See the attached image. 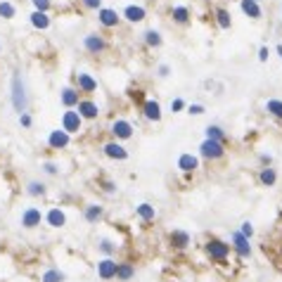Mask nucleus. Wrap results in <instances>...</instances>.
Segmentation results:
<instances>
[{"instance_id": "obj_18", "label": "nucleus", "mask_w": 282, "mask_h": 282, "mask_svg": "<svg viewBox=\"0 0 282 282\" xmlns=\"http://www.w3.org/2000/svg\"><path fill=\"white\" fill-rule=\"evenodd\" d=\"M78 102H81V100H78V90H74V88H64V90H62V105H64V107H76Z\"/></svg>"}, {"instance_id": "obj_26", "label": "nucleus", "mask_w": 282, "mask_h": 282, "mask_svg": "<svg viewBox=\"0 0 282 282\" xmlns=\"http://www.w3.org/2000/svg\"><path fill=\"white\" fill-rule=\"evenodd\" d=\"M133 275H135V268H133L130 263H119V268H116V278H119L121 282H128Z\"/></svg>"}, {"instance_id": "obj_38", "label": "nucleus", "mask_w": 282, "mask_h": 282, "mask_svg": "<svg viewBox=\"0 0 282 282\" xmlns=\"http://www.w3.org/2000/svg\"><path fill=\"white\" fill-rule=\"evenodd\" d=\"M183 107H185V102H183L180 98H175L173 102H171V112H180Z\"/></svg>"}, {"instance_id": "obj_4", "label": "nucleus", "mask_w": 282, "mask_h": 282, "mask_svg": "<svg viewBox=\"0 0 282 282\" xmlns=\"http://www.w3.org/2000/svg\"><path fill=\"white\" fill-rule=\"evenodd\" d=\"M230 239H232V249L237 251L239 259H249V256H251V244H249V239L244 237L239 230H235V232L230 235Z\"/></svg>"}, {"instance_id": "obj_45", "label": "nucleus", "mask_w": 282, "mask_h": 282, "mask_svg": "<svg viewBox=\"0 0 282 282\" xmlns=\"http://www.w3.org/2000/svg\"><path fill=\"white\" fill-rule=\"evenodd\" d=\"M278 55H280V57H282V45H278Z\"/></svg>"}, {"instance_id": "obj_40", "label": "nucleus", "mask_w": 282, "mask_h": 282, "mask_svg": "<svg viewBox=\"0 0 282 282\" xmlns=\"http://www.w3.org/2000/svg\"><path fill=\"white\" fill-rule=\"evenodd\" d=\"M19 123H22L24 128H29L31 126V116L29 114H19Z\"/></svg>"}, {"instance_id": "obj_15", "label": "nucleus", "mask_w": 282, "mask_h": 282, "mask_svg": "<svg viewBox=\"0 0 282 282\" xmlns=\"http://www.w3.org/2000/svg\"><path fill=\"white\" fill-rule=\"evenodd\" d=\"M169 242L173 244L175 249H185V247L190 244V232H185V230H173V232L169 235Z\"/></svg>"}, {"instance_id": "obj_9", "label": "nucleus", "mask_w": 282, "mask_h": 282, "mask_svg": "<svg viewBox=\"0 0 282 282\" xmlns=\"http://www.w3.org/2000/svg\"><path fill=\"white\" fill-rule=\"evenodd\" d=\"M76 107H78V116H81V119H98L100 107L95 105V102H90V100H81Z\"/></svg>"}, {"instance_id": "obj_27", "label": "nucleus", "mask_w": 282, "mask_h": 282, "mask_svg": "<svg viewBox=\"0 0 282 282\" xmlns=\"http://www.w3.org/2000/svg\"><path fill=\"white\" fill-rule=\"evenodd\" d=\"M31 24L36 26V29H48V26H50V17H48L45 12H33Z\"/></svg>"}, {"instance_id": "obj_12", "label": "nucleus", "mask_w": 282, "mask_h": 282, "mask_svg": "<svg viewBox=\"0 0 282 282\" xmlns=\"http://www.w3.org/2000/svg\"><path fill=\"white\" fill-rule=\"evenodd\" d=\"M105 154H107L109 159H119V162L128 159L126 147H123V145H119V142H107V145H105Z\"/></svg>"}, {"instance_id": "obj_7", "label": "nucleus", "mask_w": 282, "mask_h": 282, "mask_svg": "<svg viewBox=\"0 0 282 282\" xmlns=\"http://www.w3.org/2000/svg\"><path fill=\"white\" fill-rule=\"evenodd\" d=\"M41 221H43V214H41V209H36V206H29V209L22 214V226L24 228H29V230L38 228Z\"/></svg>"}, {"instance_id": "obj_20", "label": "nucleus", "mask_w": 282, "mask_h": 282, "mask_svg": "<svg viewBox=\"0 0 282 282\" xmlns=\"http://www.w3.org/2000/svg\"><path fill=\"white\" fill-rule=\"evenodd\" d=\"M102 214H105V209L100 204H90V206H86V214L83 216H86L88 223H98L100 218H102Z\"/></svg>"}, {"instance_id": "obj_17", "label": "nucleus", "mask_w": 282, "mask_h": 282, "mask_svg": "<svg viewBox=\"0 0 282 282\" xmlns=\"http://www.w3.org/2000/svg\"><path fill=\"white\" fill-rule=\"evenodd\" d=\"M135 214H138V218H140V221L150 223V221H154V218H157V209H154L152 204H138V206H135Z\"/></svg>"}, {"instance_id": "obj_1", "label": "nucleus", "mask_w": 282, "mask_h": 282, "mask_svg": "<svg viewBox=\"0 0 282 282\" xmlns=\"http://www.w3.org/2000/svg\"><path fill=\"white\" fill-rule=\"evenodd\" d=\"M12 105L19 114H26V90H24L22 76L12 78Z\"/></svg>"}, {"instance_id": "obj_29", "label": "nucleus", "mask_w": 282, "mask_h": 282, "mask_svg": "<svg viewBox=\"0 0 282 282\" xmlns=\"http://www.w3.org/2000/svg\"><path fill=\"white\" fill-rule=\"evenodd\" d=\"M266 112H271L273 116L282 119V100H268L266 102Z\"/></svg>"}, {"instance_id": "obj_19", "label": "nucleus", "mask_w": 282, "mask_h": 282, "mask_svg": "<svg viewBox=\"0 0 282 282\" xmlns=\"http://www.w3.org/2000/svg\"><path fill=\"white\" fill-rule=\"evenodd\" d=\"M123 17H126L128 22H142V19H145V10H142L140 5H128L126 12H123Z\"/></svg>"}, {"instance_id": "obj_21", "label": "nucleus", "mask_w": 282, "mask_h": 282, "mask_svg": "<svg viewBox=\"0 0 282 282\" xmlns=\"http://www.w3.org/2000/svg\"><path fill=\"white\" fill-rule=\"evenodd\" d=\"M259 180L261 185H266V187H273L275 185V180H278V173H275V169H261V173H259Z\"/></svg>"}, {"instance_id": "obj_41", "label": "nucleus", "mask_w": 282, "mask_h": 282, "mask_svg": "<svg viewBox=\"0 0 282 282\" xmlns=\"http://www.w3.org/2000/svg\"><path fill=\"white\" fill-rule=\"evenodd\" d=\"M43 171H45V173H50V175H55V173H57V166L48 162V164H43Z\"/></svg>"}, {"instance_id": "obj_35", "label": "nucleus", "mask_w": 282, "mask_h": 282, "mask_svg": "<svg viewBox=\"0 0 282 282\" xmlns=\"http://www.w3.org/2000/svg\"><path fill=\"white\" fill-rule=\"evenodd\" d=\"M0 17H5V19L14 17V7H12L10 2H0Z\"/></svg>"}, {"instance_id": "obj_31", "label": "nucleus", "mask_w": 282, "mask_h": 282, "mask_svg": "<svg viewBox=\"0 0 282 282\" xmlns=\"http://www.w3.org/2000/svg\"><path fill=\"white\" fill-rule=\"evenodd\" d=\"M100 251H102V254H107L109 259H112V254H114V251H116V244H114V242H109V239H100Z\"/></svg>"}, {"instance_id": "obj_34", "label": "nucleus", "mask_w": 282, "mask_h": 282, "mask_svg": "<svg viewBox=\"0 0 282 282\" xmlns=\"http://www.w3.org/2000/svg\"><path fill=\"white\" fill-rule=\"evenodd\" d=\"M187 17H190V12L185 10V7H175V10H173V19H175V22L185 24V22H187Z\"/></svg>"}, {"instance_id": "obj_14", "label": "nucleus", "mask_w": 282, "mask_h": 282, "mask_svg": "<svg viewBox=\"0 0 282 282\" xmlns=\"http://www.w3.org/2000/svg\"><path fill=\"white\" fill-rule=\"evenodd\" d=\"M178 169L185 171V173H192L199 169V159H197L195 154H180V159H178Z\"/></svg>"}, {"instance_id": "obj_23", "label": "nucleus", "mask_w": 282, "mask_h": 282, "mask_svg": "<svg viewBox=\"0 0 282 282\" xmlns=\"http://www.w3.org/2000/svg\"><path fill=\"white\" fill-rule=\"evenodd\" d=\"M78 88L83 93H93L98 88V83H95V78L90 76V74H78Z\"/></svg>"}, {"instance_id": "obj_46", "label": "nucleus", "mask_w": 282, "mask_h": 282, "mask_svg": "<svg viewBox=\"0 0 282 282\" xmlns=\"http://www.w3.org/2000/svg\"><path fill=\"white\" fill-rule=\"evenodd\" d=\"M251 2H261V0H251Z\"/></svg>"}, {"instance_id": "obj_30", "label": "nucleus", "mask_w": 282, "mask_h": 282, "mask_svg": "<svg viewBox=\"0 0 282 282\" xmlns=\"http://www.w3.org/2000/svg\"><path fill=\"white\" fill-rule=\"evenodd\" d=\"M26 192H29L31 197H41L45 192V185L38 183V180H31V183H29V187H26Z\"/></svg>"}, {"instance_id": "obj_39", "label": "nucleus", "mask_w": 282, "mask_h": 282, "mask_svg": "<svg viewBox=\"0 0 282 282\" xmlns=\"http://www.w3.org/2000/svg\"><path fill=\"white\" fill-rule=\"evenodd\" d=\"M187 112H190V114H195V116H199V114H204V107H202V105H190Z\"/></svg>"}, {"instance_id": "obj_36", "label": "nucleus", "mask_w": 282, "mask_h": 282, "mask_svg": "<svg viewBox=\"0 0 282 282\" xmlns=\"http://www.w3.org/2000/svg\"><path fill=\"white\" fill-rule=\"evenodd\" d=\"M33 5H36V12H45L48 14V10H50V0H31Z\"/></svg>"}, {"instance_id": "obj_28", "label": "nucleus", "mask_w": 282, "mask_h": 282, "mask_svg": "<svg viewBox=\"0 0 282 282\" xmlns=\"http://www.w3.org/2000/svg\"><path fill=\"white\" fill-rule=\"evenodd\" d=\"M223 138H226V133H223V128H221V126H206V140L223 142Z\"/></svg>"}, {"instance_id": "obj_22", "label": "nucleus", "mask_w": 282, "mask_h": 282, "mask_svg": "<svg viewBox=\"0 0 282 282\" xmlns=\"http://www.w3.org/2000/svg\"><path fill=\"white\" fill-rule=\"evenodd\" d=\"M100 22H102V26H116L119 24V14L114 10H100Z\"/></svg>"}, {"instance_id": "obj_3", "label": "nucleus", "mask_w": 282, "mask_h": 282, "mask_svg": "<svg viewBox=\"0 0 282 282\" xmlns=\"http://www.w3.org/2000/svg\"><path fill=\"white\" fill-rule=\"evenodd\" d=\"M206 254L211 256V261H226L230 254V244L221 239H211V242H206Z\"/></svg>"}, {"instance_id": "obj_24", "label": "nucleus", "mask_w": 282, "mask_h": 282, "mask_svg": "<svg viewBox=\"0 0 282 282\" xmlns=\"http://www.w3.org/2000/svg\"><path fill=\"white\" fill-rule=\"evenodd\" d=\"M66 275L62 271H57V268H48V271L41 275V282H64Z\"/></svg>"}, {"instance_id": "obj_44", "label": "nucleus", "mask_w": 282, "mask_h": 282, "mask_svg": "<svg viewBox=\"0 0 282 282\" xmlns=\"http://www.w3.org/2000/svg\"><path fill=\"white\" fill-rule=\"evenodd\" d=\"M159 76H169V66H166V64L159 66Z\"/></svg>"}, {"instance_id": "obj_42", "label": "nucleus", "mask_w": 282, "mask_h": 282, "mask_svg": "<svg viewBox=\"0 0 282 282\" xmlns=\"http://www.w3.org/2000/svg\"><path fill=\"white\" fill-rule=\"evenodd\" d=\"M100 2H102V0H83V5H86V7H90V10H98Z\"/></svg>"}, {"instance_id": "obj_16", "label": "nucleus", "mask_w": 282, "mask_h": 282, "mask_svg": "<svg viewBox=\"0 0 282 282\" xmlns=\"http://www.w3.org/2000/svg\"><path fill=\"white\" fill-rule=\"evenodd\" d=\"M83 45H86V50L88 53H102L105 50V41L100 38L98 33H90V36H86V41H83Z\"/></svg>"}, {"instance_id": "obj_8", "label": "nucleus", "mask_w": 282, "mask_h": 282, "mask_svg": "<svg viewBox=\"0 0 282 282\" xmlns=\"http://www.w3.org/2000/svg\"><path fill=\"white\" fill-rule=\"evenodd\" d=\"M112 133H114V138H119V140H128V138H133V126H130L128 121L116 119L112 123Z\"/></svg>"}, {"instance_id": "obj_6", "label": "nucleus", "mask_w": 282, "mask_h": 282, "mask_svg": "<svg viewBox=\"0 0 282 282\" xmlns=\"http://www.w3.org/2000/svg\"><path fill=\"white\" fill-rule=\"evenodd\" d=\"M81 123H83V119L78 116V112H71V109L64 112V116H62V130H64V133H69V135H71V133H78V130H81Z\"/></svg>"}, {"instance_id": "obj_33", "label": "nucleus", "mask_w": 282, "mask_h": 282, "mask_svg": "<svg viewBox=\"0 0 282 282\" xmlns=\"http://www.w3.org/2000/svg\"><path fill=\"white\" fill-rule=\"evenodd\" d=\"M145 41H147V45H154V48H157V45H162V36L157 31H147L145 33Z\"/></svg>"}, {"instance_id": "obj_32", "label": "nucleus", "mask_w": 282, "mask_h": 282, "mask_svg": "<svg viewBox=\"0 0 282 282\" xmlns=\"http://www.w3.org/2000/svg\"><path fill=\"white\" fill-rule=\"evenodd\" d=\"M216 17H218V26H221V29H230L232 19H230L228 12H226V10H218V12H216Z\"/></svg>"}, {"instance_id": "obj_10", "label": "nucleus", "mask_w": 282, "mask_h": 282, "mask_svg": "<svg viewBox=\"0 0 282 282\" xmlns=\"http://www.w3.org/2000/svg\"><path fill=\"white\" fill-rule=\"evenodd\" d=\"M48 145H50L53 150H64L66 145H69V133H64V130H53V133L48 135Z\"/></svg>"}, {"instance_id": "obj_43", "label": "nucleus", "mask_w": 282, "mask_h": 282, "mask_svg": "<svg viewBox=\"0 0 282 282\" xmlns=\"http://www.w3.org/2000/svg\"><path fill=\"white\" fill-rule=\"evenodd\" d=\"M268 55H271V53H268V48H261V50H259V59H261V62H266V59H268Z\"/></svg>"}, {"instance_id": "obj_5", "label": "nucleus", "mask_w": 282, "mask_h": 282, "mask_svg": "<svg viewBox=\"0 0 282 282\" xmlns=\"http://www.w3.org/2000/svg\"><path fill=\"white\" fill-rule=\"evenodd\" d=\"M116 268H119V263L114 259H102L98 261V278L100 280H114L116 278Z\"/></svg>"}, {"instance_id": "obj_2", "label": "nucleus", "mask_w": 282, "mask_h": 282, "mask_svg": "<svg viewBox=\"0 0 282 282\" xmlns=\"http://www.w3.org/2000/svg\"><path fill=\"white\" fill-rule=\"evenodd\" d=\"M199 154L204 159H221L226 154V147H223V142H218V140H204L199 145Z\"/></svg>"}, {"instance_id": "obj_11", "label": "nucleus", "mask_w": 282, "mask_h": 282, "mask_svg": "<svg viewBox=\"0 0 282 282\" xmlns=\"http://www.w3.org/2000/svg\"><path fill=\"white\" fill-rule=\"evenodd\" d=\"M45 221H48V226H50V228H64V226H66V216H64V211H62V209H57V206L48 211V216H45Z\"/></svg>"}, {"instance_id": "obj_25", "label": "nucleus", "mask_w": 282, "mask_h": 282, "mask_svg": "<svg viewBox=\"0 0 282 282\" xmlns=\"http://www.w3.org/2000/svg\"><path fill=\"white\" fill-rule=\"evenodd\" d=\"M242 12H244L247 17H251V19H259L261 17L259 2H251V0H242Z\"/></svg>"}, {"instance_id": "obj_37", "label": "nucleus", "mask_w": 282, "mask_h": 282, "mask_svg": "<svg viewBox=\"0 0 282 282\" xmlns=\"http://www.w3.org/2000/svg\"><path fill=\"white\" fill-rule=\"evenodd\" d=\"M239 232H242V235H244V237L249 239L251 235H254V226H251L249 221H244V223H242V228H239Z\"/></svg>"}, {"instance_id": "obj_13", "label": "nucleus", "mask_w": 282, "mask_h": 282, "mask_svg": "<svg viewBox=\"0 0 282 282\" xmlns=\"http://www.w3.org/2000/svg\"><path fill=\"white\" fill-rule=\"evenodd\" d=\"M142 114H145V119L147 121H159L162 119V107H159V102L147 100V102L142 105Z\"/></svg>"}]
</instances>
